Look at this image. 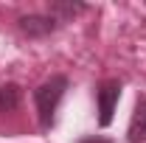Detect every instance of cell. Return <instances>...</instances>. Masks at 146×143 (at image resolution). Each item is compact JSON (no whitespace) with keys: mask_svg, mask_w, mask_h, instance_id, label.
<instances>
[{"mask_svg":"<svg viewBox=\"0 0 146 143\" xmlns=\"http://www.w3.org/2000/svg\"><path fill=\"white\" fill-rule=\"evenodd\" d=\"M20 98H23V90L17 84H0V112H11V109H17Z\"/></svg>","mask_w":146,"mask_h":143,"instance_id":"5b68a950","label":"cell"},{"mask_svg":"<svg viewBox=\"0 0 146 143\" xmlns=\"http://www.w3.org/2000/svg\"><path fill=\"white\" fill-rule=\"evenodd\" d=\"M51 11L56 14V23H62V20H70L73 14L84 11V3H62V0H56V3H51Z\"/></svg>","mask_w":146,"mask_h":143,"instance_id":"8992f818","label":"cell"},{"mask_svg":"<svg viewBox=\"0 0 146 143\" xmlns=\"http://www.w3.org/2000/svg\"><path fill=\"white\" fill-rule=\"evenodd\" d=\"M79 143H110V140H101V138H84V140H79Z\"/></svg>","mask_w":146,"mask_h":143,"instance_id":"52a82bcc","label":"cell"},{"mask_svg":"<svg viewBox=\"0 0 146 143\" xmlns=\"http://www.w3.org/2000/svg\"><path fill=\"white\" fill-rule=\"evenodd\" d=\"M17 25H20V31L28 36H48L59 28L54 14H28V17H20Z\"/></svg>","mask_w":146,"mask_h":143,"instance_id":"3957f363","label":"cell"},{"mask_svg":"<svg viewBox=\"0 0 146 143\" xmlns=\"http://www.w3.org/2000/svg\"><path fill=\"white\" fill-rule=\"evenodd\" d=\"M65 90H68V76H51L48 81H42L34 90V104H36V115H39V126L42 129L54 126L56 107H59Z\"/></svg>","mask_w":146,"mask_h":143,"instance_id":"6da1fadb","label":"cell"},{"mask_svg":"<svg viewBox=\"0 0 146 143\" xmlns=\"http://www.w3.org/2000/svg\"><path fill=\"white\" fill-rule=\"evenodd\" d=\"M96 98H98V126H110L112 112L121 101V81H115V79L101 81V87L96 90Z\"/></svg>","mask_w":146,"mask_h":143,"instance_id":"7a4b0ae2","label":"cell"},{"mask_svg":"<svg viewBox=\"0 0 146 143\" xmlns=\"http://www.w3.org/2000/svg\"><path fill=\"white\" fill-rule=\"evenodd\" d=\"M127 140L146 143V98H138V104H135V112L129 118V129H127Z\"/></svg>","mask_w":146,"mask_h":143,"instance_id":"277c9868","label":"cell"}]
</instances>
